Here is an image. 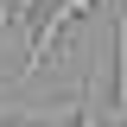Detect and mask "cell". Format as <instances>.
I'll return each mask as SVG.
<instances>
[{
  "instance_id": "1",
  "label": "cell",
  "mask_w": 127,
  "mask_h": 127,
  "mask_svg": "<svg viewBox=\"0 0 127 127\" xmlns=\"http://www.w3.org/2000/svg\"><path fill=\"white\" fill-rule=\"evenodd\" d=\"M89 6H95V0H51L45 19H38V32H32V51H26V64H19V76H38V70H45V57H51V45H57V38L76 26Z\"/></svg>"
}]
</instances>
